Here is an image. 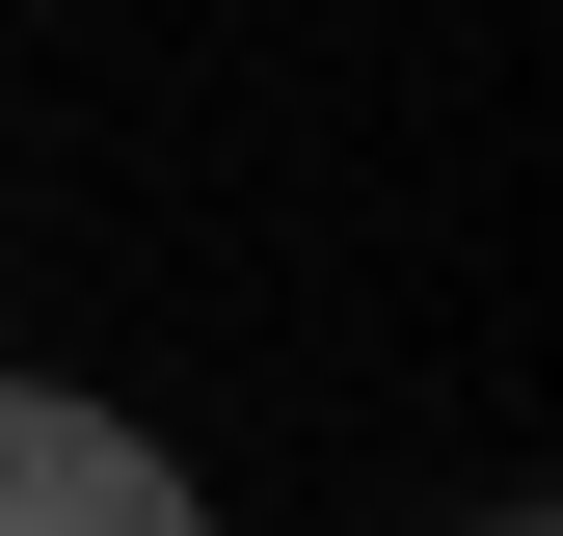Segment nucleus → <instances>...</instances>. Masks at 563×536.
I'll return each instance as SVG.
<instances>
[{"instance_id":"f257e3e1","label":"nucleus","mask_w":563,"mask_h":536,"mask_svg":"<svg viewBox=\"0 0 563 536\" xmlns=\"http://www.w3.org/2000/svg\"><path fill=\"white\" fill-rule=\"evenodd\" d=\"M0 536H216V483L108 376H0Z\"/></svg>"},{"instance_id":"f03ea898","label":"nucleus","mask_w":563,"mask_h":536,"mask_svg":"<svg viewBox=\"0 0 563 536\" xmlns=\"http://www.w3.org/2000/svg\"><path fill=\"white\" fill-rule=\"evenodd\" d=\"M483 536H537V510H483Z\"/></svg>"}]
</instances>
